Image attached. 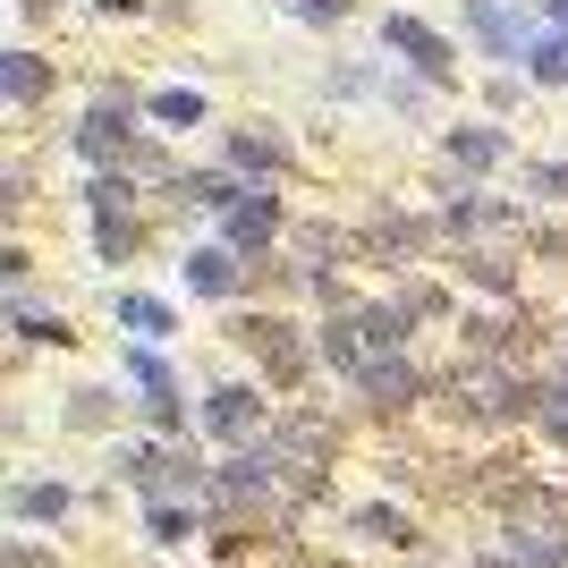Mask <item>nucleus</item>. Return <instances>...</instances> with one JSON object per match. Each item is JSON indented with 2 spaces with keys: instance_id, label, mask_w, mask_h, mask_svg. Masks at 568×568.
Here are the masks:
<instances>
[{
  "instance_id": "nucleus-9",
  "label": "nucleus",
  "mask_w": 568,
  "mask_h": 568,
  "mask_svg": "<svg viewBox=\"0 0 568 568\" xmlns=\"http://www.w3.org/2000/svg\"><path fill=\"white\" fill-rule=\"evenodd\" d=\"M500 153H509V136H500V128H458V136H450V162H458V170H475V179H484Z\"/></svg>"
},
{
  "instance_id": "nucleus-10",
  "label": "nucleus",
  "mask_w": 568,
  "mask_h": 568,
  "mask_svg": "<svg viewBox=\"0 0 568 568\" xmlns=\"http://www.w3.org/2000/svg\"><path fill=\"white\" fill-rule=\"evenodd\" d=\"M526 77L535 85H568V26H551V34L526 43Z\"/></svg>"
},
{
  "instance_id": "nucleus-11",
  "label": "nucleus",
  "mask_w": 568,
  "mask_h": 568,
  "mask_svg": "<svg viewBox=\"0 0 568 568\" xmlns=\"http://www.w3.org/2000/svg\"><path fill=\"white\" fill-rule=\"evenodd\" d=\"M0 85H9V102H43L51 94V69L34 60V51H9V60H0Z\"/></svg>"
},
{
  "instance_id": "nucleus-13",
  "label": "nucleus",
  "mask_w": 568,
  "mask_h": 568,
  "mask_svg": "<svg viewBox=\"0 0 568 568\" xmlns=\"http://www.w3.org/2000/svg\"><path fill=\"white\" fill-rule=\"evenodd\" d=\"M144 111L162 119V128H195V119H204V94H195V85H162V94L144 102Z\"/></svg>"
},
{
  "instance_id": "nucleus-5",
  "label": "nucleus",
  "mask_w": 568,
  "mask_h": 568,
  "mask_svg": "<svg viewBox=\"0 0 568 568\" xmlns=\"http://www.w3.org/2000/svg\"><path fill=\"white\" fill-rule=\"evenodd\" d=\"M255 425H263L255 390H213V399H204V433H221V442H237V433H255Z\"/></svg>"
},
{
  "instance_id": "nucleus-12",
  "label": "nucleus",
  "mask_w": 568,
  "mask_h": 568,
  "mask_svg": "<svg viewBox=\"0 0 568 568\" xmlns=\"http://www.w3.org/2000/svg\"><path fill=\"white\" fill-rule=\"evenodd\" d=\"M230 162H237V170H281V162H288V144H281V136H263V128H237V136H230Z\"/></svg>"
},
{
  "instance_id": "nucleus-3",
  "label": "nucleus",
  "mask_w": 568,
  "mask_h": 568,
  "mask_svg": "<svg viewBox=\"0 0 568 568\" xmlns=\"http://www.w3.org/2000/svg\"><path fill=\"white\" fill-rule=\"evenodd\" d=\"M467 34H475L484 60H526V43H535L526 18H518V9H500V0H467Z\"/></svg>"
},
{
  "instance_id": "nucleus-4",
  "label": "nucleus",
  "mask_w": 568,
  "mask_h": 568,
  "mask_svg": "<svg viewBox=\"0 0 568 568\" xmlns=\"http://www.w3.org/2000/svg\"><path fill=\"white\" fill-rule=\"evenodd\" d=\"M272 230H281V204H272V187H246L230 204V246L246 255V246H272Z\"/></svg>"
},
{
  "instance_id": "nucleus-15",
  "label": "nucleus",
  "mask_w": 568,
  "mask_h": 568,
  "mask_svg": "<svg viewBox=\"0 0 568 568\" xmlns=\"http://www.w3.org/2000/svg\"><path fill=\"white\" fill-rule=\"evenodd\" d=\"M119 323H128L136 339H162V332H170V314L153 306V297H128V306H119Z\"/></svg>"
},
{
  "instance_id": "nucleus-17",
  "label": "nucleus",
  "mask_w": 568,
  "mask_h": 568,
  "mask_svg": "<svg viewBox=\"0 0 568 568\" xmlns=\"http://www.w3.org/2000/svg\"><path fill=\"white\" fill-rule=\"evenodd\" d=\"M535 195H568V162H535V179H526Z\"/></svg>"
},
{
  "instance_id": "nucleus-14",
  "label": "nucleus",
  "mask_w": 568,
  "mask_h": 568,
  "mask_svg": "<svg viewBox=\"0 0 568 568\" xmlns=\"http://www.w3.org/2000/svg\"><path fill=\"white\" fill-rule=\"evenodd\" d=\"M18 518H69V493H60V484H26V493H18Z\"/></svg>"
},
{
  "instance_id": "nucleus-1",
  "label": "nucleus",
  "mask_w": 568,
  "mask_h": 568,
  "mask_svg": "<svg viewBox=\"0 0 568 568\" xmlns=\"http://www.w3.org/2000/svg\"><path fill=\"white\" fill-rule=\"evenodd\" d=\"M382 34H390V51H399V60H407L416 77H425V85H450V69H458V60H450V43H442V34H433L425 18H407V9H399V18L382 26Z\"/></svg>"
},
{
  "instance_id": "nucleus-7",
  "label": "nucleus",
  "mask_w": 568,
  "mask_h": 568,
  "mask_svg": "<svg viewBox=\"0 0 568 568\" xmlns=\"http://www.w3.org/2000/svg\"><path fill=\"white\" fill-rule=\"evenodd\" d=\"M237 332H246V339L263 348V365H272L281 382H297V374H306V348L288 339V323H237Z\"/></svg>"
},
{
  "instance_id": "nucleus-18",
  "label": "nucleus",
  "mask_w": 568,
  "mask_h": 568,
  "mask_svg": "<svg viewBox=\"0 0 568 568\" xmlns=\"http://www.w3.org/2000/svg\"><path fill=\"white\" fill-rule=\"evenodd\" d=\"M544 433H551V442H568V382L544 399Z\"/></svg>"
},
{
  "instance_id": "nucleus-2",
  "label": "nucleus",
  "mask_w": 568,
  "mask_h": 568,
  "mask_svg": "<svg viewBox=\"0 0 568 568\" xmlns=\"http://www.w3.org/2000/svg\"><path fill=\"white\" fill-rule=\"evenodd\" d=\"M77 162H128V170H136V136H128V119H119V102H102V111H85V119H77Z\"/></svg>"
},
{
  "instance_id": "nucleus-8",
  "label": "nucleus",
  "mask_w": 568,
  "mask_h": 568,
  "mask_svg": "<svg viewBox=\"0 0 568 568\" xmlns=\"http://www.w3.org/2000/svg\"><path fill=\"white\" fill-rule=\"evenodd\" d=\"M356 382H365L382 407H407V399H416V365H407V356H374V365H365Z\"/></svg>"
},
{
  "instance_id": "nucleus-19",
  "label": "nucleus",
  "mask_w": 568,
  "mask_h": 568,
  "mask_svg": "<svg viewBox=\"0 0 568 568\" xmlns=\"http://www.w3.org/2000/svg\"><path fill=\"white\" fill-rule=\"evenodd\" d=\"M544 18H551V26H568V0H544Z\"/></svg>"
},
{
  "instance_id": "nucleus-16",
  "label": "nucleus",
  "mask_w": 568,
  "mask_h": 568,
  "mask_svg": "<svg viewBox=\"0 0 568 568\" xmlns=\"http://www.w3.org/2000/svg\"><path fill=\"white\" fill-rule=\"evenodd\" d=\"M187 535H195L187 509H153V544H187Z\"/></svg>"
},
{
  "instance_id": "nucleus-6",
  "label": "nucleus",
  "mask_w": 568,
  "mask_h": 568,
  "mask_svg": "<svg viewBox=\"0 0 568 568\" xmlns=\"http://www.w3.org/2000/svg\"><path fill=\"white\" fill-rule=\"evenodd\" d=\"M187 288L195 297H230L237 288V246H195L187 255Z\"/></svg>"
},
{
  "instance_id": "nucleus-20",
  "label": "nucleus",
  "mask_w": 568,
  "mask_h": 568,
  "mask_svg": "<svg viewBox=\"0 0 568 568\" xmlns=\"http://www.w3.org/2000/svg\"><path fill=\"white\" fill-rule=\"evenodd\" d=\"M94 9H111V18H128V9H136V0H94Z\"/></svg>"
}]
</instances>
